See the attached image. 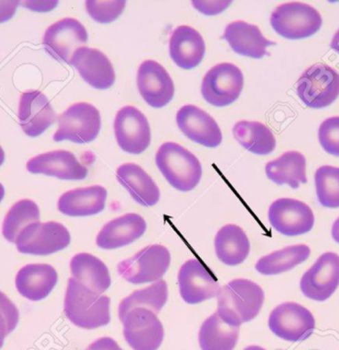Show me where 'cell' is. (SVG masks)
Wrapping results in <instances>:
<instances>
[{
  "mask_svg": "<svg viewBox=\"0 0 339 350\" xmlns=\"http://www.w3.org/2000/svg\"><path fill=\"white\" fill-rule=\"evenodd\" d=\"M216 297L219 318L231 327H239L258 316L265 301L262 288L243 278L221 286Z\"/></svg>",
  "mask_w": 339,
  "mask_h": 350,
  "instance_id": "1",
  "label": "cell"
},
{
  "mask_svg": "<svg viewBox=\"0 0 339 350\" xmlns=\"http://www.w3.org/2000/svg\"><path fill=\"white\" fill-rule=\"evenodd\" d=\"M64 312L70 322L85 329L105 327L110 323V299L68 279Z\"/></svg>",
  "mask_w": 339,
  "mask_h": 350,
  "instance_id": "2",
  "label": "cell"
},
{
  "mask_svg": "<svg viewBox=\"0 0 339 350\" xmlns=\"http://www.w3.org/2000/svg\"><path fill=\"white\" fill-rule=\"evenodd\" d=\"M155 159L166 180L179 191H192L203 176V167L198 157L179 144L164 143Z\"/></svg>",
  "mask_w": 339,
  "mask_h": 350,
  "instance_id": "3",
  "label": "cell"
},
{
  "mask_svg": "<svg viewBox=\"0 0 339 350\" xmlns=\"http://www.w3.org/2000/svg\"><path fill=\"white\" fill-rule=\"evenodd\" d=\"M270 23L281 37L301 40L316 34L323 25V18L320 12L309 4L288 2L273 11Z\"/></svg>",
  "mask_w": 339,
  "mask_h": 350,
  "instance_id": "4",
  "label": "cell"
},
{
  "mask_svg": "<svg viewBox=\"0 0 339 350\" xmlns=\"http://www.w3.org/2000/svg\"><path fill=\"white\" fill-rule=\"evenodd\" d=\"M297 94L307 107L323 109L339 96V74L325 64H316L301 74Z\"/></svg>",
  "mask_w": 339,
  "mask_h": 350,
  "instance_id": "5",
  "label": "cell"
},
{
  "mask_svg": "<svg viewBox=\"0 0 339 350\" xmlns=\"http://www.w3.org/2000/svg\"><path fill=\"white\" fill-rule=\"evenodd\" d=\"M58 123L59 128L53 137L55 142L71 141L85 145L95 141L101 132V113L92 104L79 102L60 115Z\"/></svg>",
  "mask_w": 339,
  "mask_h": 350,
  "instance_id": "6",
  "label": "cell"
},
{
  "mask_svg": "<svg viewBox=\"0 0 339 350\" xmlns=\"http://www.w3.org/2000/svg\"><path fill=\"white\" fill-rule=\"evenodd\" d=\"M170 265L169 250L164 245H152L121 261L117 271L127 282L139 285L162 280Z\"/></svg>",
  "mask_w": 339,
  "mask_h": 350,
  "instance_id": "7",
  "label": "cell"
},
{
  "mask_svg": "<svg viewBox=\"0 0 339 350\" xmlns=\"http://www.w3.org/2000/svg\"><path fill=\"white\" fill-rule=\"evenodd\" d=\"M71 243V234L65 226L58 221L32 224L17 238V250L30 256H50L61 252Z\"/></svg>",
  "mask_w": 339,
  "mask_h": 350,
  "instance_id": "8",
  "label": "cell"
},
{
  "mask_svg": "<svg viewBox=\"0 0 339 350\" xmlns=\"http://www.w3.org/2000/svg\"><path fill=\"white\" fill-rule=\"evenodd\" d=\"M243 85L244 77L240 68L234 64H218L203 77L201 95L210 105L225 107L240 96Z\"/></svg>",
  "mask_w": 339,
  "mask_h": 350,
  "instance_id": "9",
  "label": "cell"
},
{
  "mask_svg": "<svg viewBox=\"0 0 339 350\" xmlns=\"http://www.w3.org/2000/svg\"><path fill=\"white\" fill-rule=\"evenodd\" d=\"M268 325L278 338L290 342H301L314 334L316 320L311 311L303 306L286 302L271 312Z\"/></svg>",
  "mask_w": 339,
  "mask_h": 350,
  "instance_id": "10",
  "label": "cell"
},
{
  "mask_svg": "<svg viewBox=\"0 0 339 350\" xmlns=\"http://www.w3.org/2000/svg\"><path fill=\"white\" fill-rule=\"evenodd\" d=\"M339 286V256L325 252L316 259L301 277V293L316 302H325L334 295Z\"/></svg>",
  "mask_w": 339,
  "mask_h": 350,
  "instance_id": "11",
  "label": "cell"
},
{
  "mask_svg": "<svg viewBox=\"0 0 339 350\" xmlns=\"http://www.w3.org/2000/svg\"><path fill=\"white\" fill-rule=\"evenodd\" d=\"M123 336L133 350H158L164 340V327L157 314L136 308L123 322Z\"/></svg>",
  "mask_w": 339,
  "mask_h": 350,
  "instance_id": "12",
  "label": "cell"
},
{
  "mask_svg": "<svg viewBox=\"0 0 339 350\" xmlns=\"http://www.w3.org/2000/svg\"><path fill=\"white\" fill-rule=\"evenodd\" d=\"M88 42V31L77 19L66 17L51 25L44 35L43 45L53 59L70 64L77 49Z\"/></svg>",
  "mask_w": 339,
  "mask_h": 350,
  "instance_id": "13",
  "label": "cell"
},
{
  "mask_svg": "<svg viewBox=\"0 0 339 350\" xmlns=\"http://www.w3.org/2000/svg\"><path fill=\"white\" fill-rule=\"evenodd\" d=\"M114 134L124 152L140 154L151 144V129L145 115L133 106H125L114 119Z\"/></svg>",
  "mask_w": 339,
  "mask_h": 350,
  "instance_id": "14",
  "label": "cell"
},
{
  "mask_svg": "<svg viewBox=\"0 0 339 350\" xmlns=\"http://www.w3.org/2000/svg\"><path fill=\"white\" fill-rule=\"evenodd\" d=\"M268 219L277 232L287 237L307 234L314 225V212L309 205L292 198L274 201L270 206Z\"/></svg>",
  "mask_w": 339,
  "mask_h": 350,
  "instance_id": "15",
  "label": "cell"
},
{
  "mask_svg": "<svg viewBox=\"0 0 339 350\" xmlns=\"http://www.w3.org/2000/svg\"><path fill=\"white\" fill-rule=\"evenodd\" d=\"M178 282L181 299L190 305L214 298L221 288L216 276L197 258L190 259L181 265Z\"/></svg>",
  "mask_w": 339,
  "mask_h": 350,
  "instance_id": "16",
  "label": "cell"
},
{
  "mask_svg": "<svg viewBox=\"0 0 339 350\" xmlns=\"http://www.w3.org/2000/svg\"><path fill=\"white\" fill-rule=\"evenodd\" d=\"M137 86L144 101L153 108L165 107L175 95L172 77L163 66L151 59L139 66Z\"/></svg>",
  "mask_w": 339,
  "mask_h": 350,
  "instance_id": "17",
  "label": "cell"
},
{
  "mask_svg": "<svg viewBox=\"0 0 339 350\" xmlns=\"http://www.w3.org/2000/svg\"><path fill=\"white\" fill-rule=\"evenodd\" d=\"M177 125L190 141L207 148H216L223 142V133L208 113L188 104L177 113Z\"/></svg>",
  "mask_w": 339,
  "mask_h": 350,
  "instance_id": "18",
  "label": "cell"
},
{
  "mask_svg": "<svg viewBox=\"0 0 339 350\" xmlns=\"http://www.w3.org/2000/svg\"><path fill=\"white\" fill-rule=\"evenodd\" d=\"M68 65L74 66L81 79L95 90H108L115 83L112 62L97 49L86 46L77 49Z\"/></svg>",
  "mask_w": 339,
  "mask_h": 350,
  "instance_id": "19",
  "label": "cell"
},
{
  "mask_svg": "<svg viewBox=\"0 0 339 350\" xmlns=\"http://www.w3.org/2000/svg\"><path fill=\"white\" fill-rule=\"evenodd\" d=\"M57 115L44 93L33 90L20 97V127L29 137H39L56 121Z\"/></svg>",
  "mask_w": 339,
  "mask_h": 350,
  "instance_id": "20",
  "label": "cell"
},
{
  "mask_svg": "<svg viewBox=\"0 0 339 350\" xmlns=\"http://www.w3.org/2000/svg\"><path fill=\"white\" fill-rule=\"evenodd\" d=\"M27 170L33 174H44L64 180H83L88 174L73 152L59 150L45 152L28 161Z\"/></svg>",
  "mask_w": 339,
  "mask_h": 350,
  "instance_id": "21",
  "label": "cell"
},
{
  "mask_svg": "<svg viewBox=\"0 0 339 350\" xmlns=\"http://www.w3.org/2000/svg\"><path fill=\"white\" fill-rule=\"evenodd\" d=\"M147 224L140 215L130 213L108 221L97 237V247L116 250L129 245L145 234Z\"/></svg>",
  "mask_w": 339,
  "mask_h": 350,
  "instance_id": "22",
  "label": "cell"
},
{
  "mask_svg": "<svg viewBox=\"0 0 339 350\" xmlns=\"http://www.w3.org/2000/svg\"><path fill=\"white\" fill-rule=\"evenodd\" d=\"M58 283L56 269L46 263H31L19 270L15 286L20 295L38 302L50 295Z\"/></svg>",
  "mask_w": 339,
  "mask_h": 350,
  "instance_id": "23",
  "label": "cell"
},
{
  "mask_svg": "<svg viewBox=\"0 0 339 350\" xmlns=\"http://www.w3.org/2000/svg\"><path fill=\"white\" fill-rule=\"evenodd\" d=\"M169 53L179 68L192 70L203 62L205 54V41L196 29L179 26L170 38Z\"/></svg>",
  "mask_w": 339,
  "mask_h": 350,
  "instance_id": "24",
  "label": "cell"
},
{
  "mask_svg": "<svg viewBox=\"0 0 339 350\" xmlns=\"http://www.w3.org/2000/svg\"><path fill=\"white\" fill-rule=\"evenodd\" d=\"M223 39L236 54L252 59H262L268 55L267 48L274 42L266 39L260 29L245 21H236L225 28Z\"/></svg>",
  "mask_w": 339,
  "mask_h": 350,
  "instance_id": "25",
  "label": "cell"
},
{
  "mask_svg": "<svg viewBox=\"0 0 339 350\" xmlns=\"http://www.w3.org/2000/svg\"><path fill=\"white\" fill-rule=\"evenodd\" d=\"M108 191L103 186L75 188L60 197L58 209L70 217L95 216L105 208Z\"/></svg>",
  "mask_w": 339,
  "mask_h": 350,
  "instance_id": "26",
  "label": "cell"
},
{
  "mask_svg": "<svg viewBox=\"0 0 339 350\" xmlns=\"http://www.w3.org/2000/svg\"><path fill=\"white\" fill-rule=\"evenodd\" d=\"M116 178L139 205L153 207L160 200L158 186L141 166L124 163L117 168Z\"/></svg>",
  "mask_w": 339,
  "mask_h": 350,
  "instance_id": "27",
  "label": "cell"
},
{
  "mask_svg": "<svg viewBox=\"0 0 339 350\" xmlns=\"http://www.w3.org/2000/svg\"><path fill=\"white\" fill-rule=\"evenodd\" d=\"M73 278L95 293L103 294L112 285V277L105 263L90 254H75L70 263Z\"/></svg>",
  "mask_w": 339,
  "mask_h": 350,
  "instance_id": "28",
  "label": "cell"
},
{
  "mask_svg": "<svg viewBox=\"0 0 339 350\" xmlns=\"http://www.w3.org/2000/svg\"><path fill=\"white\" fill-rule=\"evenodd\" d=\"M266 175L275 185L297 189L307 183V159L299 152H287L266 165Z\"/></svg>",
  "mask_w": 339,
  "mask_h": 350,
  "instance_id": "29",
  "label": "cell"
},
{
  "mask_svg": "<svg viewBox=\"0 0 339 350\" xmlns=\"http://www.w3.org/2000/svg\"><path fill=\"white\" fill-rule=\"evenodd\" d=\"M214 247L217 258L229 267L244 262L250 254V241L244 230L236 225H226L217 232Z\"/></svg>",
  "mask_w": 339,
  "mask_h": 350,
  "instance_id": "30",
  "label": "cell"
},
{
  "mask_svg": "<svg viewBox=\"0 0 339 350\" xmlns=\"http://www.w3.org/2000/svg\"><path fill=\"white\" fill-rule=\"evenodd\" d=\"M239 327L223 322L217 313L208 317L199 332L201 350H234L239 338Z\"/></svg>",
  "mask_w": 339,
  "mask_h": 350,
  "instance_id": "31",
  "label": "cell"
},
{
  "mask_svg": "<svg viewBox=\"0 0 339 350\" xmlns=\"http://www.w3.org/2000/svg\"><path fill=\"white\" fill-rule=\"evenodd\" d=\"M234 138L248 152L259 156L271 154L276 148V139L272 131L262 123L239 121L234 125Z\"/></svg>",
  "mask_w": 339,
  "mask_h": 350,
  "instance_id": "32",
  "label": "cell"
},
{
  "mask_svg": "<svg viewBox=\"0 0 339 350\" xmlns=\"http://www.w3.org/2000/svg\"><path fill=\"white\" fill-rule=\"evenodd\" d=\"M310 256L311 249L309 245H290L259 259L255 265V269L262 275H277L305 262Z\"/></svg>",
  "mask_w": 339,
  "mask_h": 350,
  "instance_id": "33",
  "label": "cell"
},
{
  "mask_svg": "<svg viewBox=\"0 0 339 350\" xmlns=\"http://www.w3.org/2000/svg\"><path fill=\"white\" fill-rule=\"evenodd\" d=\"M168 301V285L166 281H157L144 289L133 292L126 297L118 308L119 320L123 322L126 314L136 308H145L155 314H159Z\"/></svg>",
  "mask_w": 339,
  "mask_h": 350,
  "instance_id": "34",
  "label": "cell"
},
{
  "mask_svg": "<svg viewBox=\"0 0 339 350\" xmlns=\"http://www.w3.org/2000/svg\"><path fill=\"white\" fill-rule=\"evenodd\" d=\"M40 221L39 207L30 199H22L15 203L6 214L2 224V234L10 243H16L17 238L25 228Z\"/></svg>",
  "mask_w": 339,
  "mask_h": 350,
  "instance_id": "35",
  "label": "cell"
},
{
  "mask_svg": "<svg viewBox=\"0 0 339 350\" xmlns=\"http://www.w3.org/2000/svg\"><path fill=\"white\" fill-rule=\"evenodd\" d=\"M316 196L325 208H339V167L331 165L321 166L314 174Z\"/></svg>",
  "mask_w": 339,
  "mask_h": 350,
  "instance_id": "36",
  "label": "cell"
},
{
  "mask_svg": "<svg viewBox=\"0 0 339 350\" xmlns=\"http://www.w3.org/2000/svg\"><path fill=\"white\" fill-rule=\"evenodd\" d=\"M126 1L117 0V1H97V0H88L86 1V8L88 15L95 21L101 24L112 23L119 18L125 10Z\"/></svg>",
  "mask_w": 339,
  "mask_h": 350,
  "instance_id": "37",
  "label": "cell"
},
{
  "mask_svg": "<svg viewBox=\"0 0 339 350\" xmlns=\"http://www.w3.org/2000/svg\"><path fill=\"white\" fill-rule=\"evenodd\" d=\"M19 323V311L14 303L0 291V349L6 336L16 329Z\"/></svg>",
  "mask_w": 339,
  "mask_h": 350,
  "instance_id": "38",
  "label": "cell"
},
{
  "mask_svg": "<svg viewBox=\"0 0 339 350\" xmlns=\"http://www.w3.org/2000/svg\"><path fill=\"white\" fill-rule=\"evenodd\" d=\"M318 141L325 152L339 157V117H330L321 123Z\"/></svg>",
  "mask_w": 339,
  "mask_h": 350,
  "instance_id": "39",
  "label": "cell"
},
{
  "mask_svg": "<svg viewBox=\"0 0 339 350\" xmlns=\"http://www.w3.org/2000/svg\"><path fill=\"white\" fill-rule=\"evenodd\" d=\"M192 6L196 8L199 12L203 14L212 16V15H217L223 13V11L227 10L231 5L232 1L228 0H221V1H205V0H192Z\"/></svg>",
  "mask_w": 339,
  "mask_h": 350,
  "instance_id": "40",
  "label": "cell"
},
{
  "mask_svg": "<svg viewBox=\"0 0 339 350\" xmlns=\"http://www.w3.org/2000/svg\"><path fill=\"white\" fill-rule=\"evenodd\" d=\"M19 4V1H0V23L12 18Z\"/></svg>",
  "mask_w": 339,
  "mask_h": 350,
  "instance_id": "41",
  "label": "cell"
},
{
  "mask_svg": "<svg viewBox=\"0 0 339 350\" xmlns=\"http://www.w3.org/2000/svg\"><path fill=\"white\" fill-rule=\"evenodd\" d=\"M88 350H123L112 338H101L94 341Z\"/></svg>",
  "mask_w": 339,
  "mask_h": 350,
  "instance_id": "42",
  "label": "cell"
},
{
  "mask_svg": "<svg viewBox=\"0 0 339 350\" xmlns=\"http://www.w3.org/2000/svg\"><path fill=\"white\" fill-rule=\"evenodd\" d=\"M58 5V1H24L23 6L29 10L46 12L54 10Z\"/></svg>",
  "mask_w": 339,
  "mask_h": 350,
  "instance_id": "43",
  "label": "cell"
},
{
  "mask_svg": "<svg viewBox=\"0 0 339 350\" xmlns=\"http://www.w3.org/2000/svg\"><path fill=\"white\" fill-rule=\"evenodd\" d=\"M331 237L336 243H339V218L336 219L332 225Z\"/></svg>",
  "mask_w": 339,
  "mask_h": 350,
  "instance_id": "44",
  "label": "cell"
},
{
  "mask_svg": "<svg viewBox=\"0 0 339 350\" xmlns=\"http://www.w3.org/2000/svg\"><path fill=\"white\" fill-rule=\"evenodd\" d=\"M330 48L334 51V52L339 54V30L334 34V37L332 38L331 43H330Z\"/></svg>",
  "mask_w": 339,
  "mask_h": 350,
  "instance_id": "45",
  "label": "cell"
},
{
  "mask_svg": "<svg viewBox=\"0 0 339 350\" xmlns=\"http://www.w3.org/2000/svg\"><path fill=\"white\" fill-rule=\"evenodd\" d=\"M4 196H5V189H4V186L0 183V203L3 200Z\"/></svg>",
  "mask_w": 339,
  "mask_h": 350,
  "instance_id": "46",
  "label": "cell"
},
{
  "mask_svg": "<svg viewBox=\"0 0 339 350\" xmlns=\"http://www.w3.org/2000/svg\"><path fill=\"white\" fill-rule=\"evenodd\" d=\"M4 159H5V154H4L3 148L0 147V166L4 163Z\"/></svg>",
  "mask_w": 339,
  "mask_h": 350,
  "instance_id": "47",
  "label": "cell"
},
{
  "mask_svg": "<svg viewBox=\"0 0 339 350\" xmlns=\"http://www.w3.org/2000/svg\"><path fill=\"white\" fill-rule=\"evenodd\" d=\"M244 350H266L263 347H258V345H250V347H246Z\"/></svg>",
  "mask_w": 339,
  "mask_h": 350,
  "instance_id": "48",
  "label": "cell"
}]
</instances>
